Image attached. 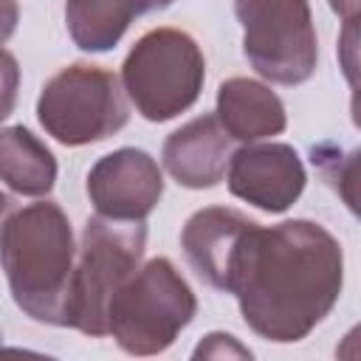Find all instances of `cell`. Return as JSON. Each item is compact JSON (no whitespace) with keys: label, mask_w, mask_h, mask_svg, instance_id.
<instances>
[{"label":"cell","mask_w":361,"mask_h":361,"mask_svg":"<svg viewBox=\"0 0 361 361\" xmlns=\"http://www.w3.org/2000/svg\"><path fill=\"white\" fill-rule=\"evenodd\" d=\"M231 138L214 113L197 116L166 135L161 161L175 183L186 189H212L226 178Z\"/></svg>","instance_id":"11"},{"label":"cell","mask_w":361,"mask_h":361,"mask_svg":"<svg viewBox=\"0 0 361 361\" xmlns=\"http://www.w3.org/2000/svg\"><path fill=\"white\" fill-rule=\"evenodd\" d=\"M341 288V243L324 226L293 217L245 231L226 293H234L243 322L259 338L296 344L330 316Z\"/></svg>","instance_id":"1"},{"label":"cell","mask_w":361,"mask_h":361,"mask_svg":"<svg viewBox=\"0 0 361 361\" xmlns=\"http://www.w3.org/2000/svg\"><path fill=\"white\" fill-rule=\"evenodd\" d=\"M197 299L172 259L152 257L138 265L107 302V336L127 355L166 353L192 324Z\"/></svg>","instance_id":"3"},{"label":"cell","mask_w":361,"mask_h":361,"mask_svg":"<svg viewBox=\"0 0 361 361\" xmlns=\"http://www.w3.org/2000/svg\"><path fill=\"white\" fill-rule=\"evenodd\" d=\"M206 59L192 34L180 28H152L135 39L121 65V87L135 113L164 124L186 113L203 90Z\"/></svg>","instance_id":"4"},{"label":"cell","mask_w":361,"mask_h":361,"mask_svg":"<svg viewBox=\"0 0 361 361\" xmlns=\"http://www.w3.org/2000/svg\"><path fill=\"white\" fill-rule=\"evenodd\" d=\"M17 90H20V65L17 56L6 48H0V121H6L17 107Z\"/></svg>","instance_id":"15"},{"label":"cell","mask_w":361,"mask_h":361,"mask_svg":"<svg viewBox=\"0 0 361 361\" xmlns=\"http://www.w3.org/2000/svg\"><path fill=\"white\" fill-rule=\"evenodd\" d=\"M330 8L344 20V23H355L358 20V0H327Z\"/></svg>","instance_id":"18"},{"label":"cell","mask_w":361,"mask_h":361,"mask_svg":"<svg viewBox=\"0 0 361 361\" xmlns=\"http://www.w3.org/2000/svg\"><path fill=\"white\" fill-rule=\"evenodd\" d=\"M144 248V220H107L96 214L85 223L68 290V327L90 338L107 336V302L141 265Z\"/></svg>","instance_id":"5"},{"label":"cell","mask_w":361,"mask_h":361,"mask_svg":"<svg viewBox=\"0 0 361 361\" xmlns=\"http://www.w3.org/2000/svg\"><path fill=\"white\" fill-rule=\"evenodd\" d=\"M87 197L107 220H147L164 197V172L149 152L121 147L90 166Z\"/></svg>","instance_id":"9"},{"label":"cell","mask_w":361,"mask_h":361,"mask_svg":"<svg viewBox=\"0 0 361 361\" xmlns=\"http://www.w3.org/2000/svg\"><path fill=\"white\" fill-rule=\"evenodd\" d=\"M0 344H3V336H0Z\"/></svg>","instance_id":"20"},{"label":"cell","mask_w":361,"mask_h":361,"mask_svg":"<svg viewBox=\"0 0 361 361\" xmlns=\"http://www.w3.org/2000/svg\"><path fill=\"white\" fill-rule=\"evenodd\" d=\"M20 23V6L17 0H0V45L11 39Z\"/></svg>","instance_id":"17"},{"label":"cell","mask_w":361,"mask_h":361,"mask_svg":"<svg viewBox=\"0 0 361 361\" xmlns=\"http://www.w3.org/2000/svg\"><path fill=\"white\" fill-rule=\"evenodd\" d=\"M6 206H8V197H6V195H3V192H0V214H3V212H6Z\"/></svg>","instance_id":"19"},{"label":"cell","mask_w":361,"mask_h":361,"mask_svg":"<svg viewBox=\"0 0 361 361\" xmlns=\"http://www.w3.org/2000/svg\"><path fill=\"white\" fill-rule=\"evenodd\" d=\"M214 116L220 127L228 133V138L243 144L274 138L288 127L282 99L268 85L245 76H231L217 87Z\"/></svg>","instance_id":"12"},{"label":"cell","mask_w":361,"mask_h":361,"mask_svg":"<svg viewBox=\"0 0 361 361\" xmlns=\"http://www.w3.org/2000/svg\"><path fill=\"white\" fill-rule=\"evenodd\" d=\"M226 183L234 197L257 206L259 212L282 214L302 197L307 172L290 144L254 141L228 155Z\"/></svg>","instance_id":"8"},{"label":"cell","mask_w":361,"mask_h":361,"mask_svg":"<svg viewBox=\"0 0 361 361\" xmlns=\"http://www.w3.org/2000/svg\"><path fill=\"white\" fill-rule=\"evenodd\" d=\"M73 262V231L59 203H28L0 223V268L14 305L28 319L68 327Z\"/></svg>","instance_id":"2"},{"label":"cell","mask_w":361,"mask_h":361,"mask_svg":"<svg viewBox=\"0 0 361 361\" xmlns=\"http://www.w3.org/2000/svg\"><path fill=\"white\" fill-rule=\"evenodd\" d=\"M248 65L274 85H302L319 68V37L307 0H234Z\"/></svg>","instance_id":"7"},{"label":"cell","mask_w":361,"mask_h":361,"mask_svg":"<svg viewBox=\"0 0 361 361\" xmlns=\"http://www.w3.org/2000/svg\"><path fill=\"white\" fill-rule=\"evenodd\" d=\"M37 118L62 147H87L116 135L127 124L130 107L113 71L73 62L42 85Z\"/></svg>","instance_id":"6"},{"label":"cell","mask_w":361,"mask_h":361,"mask_svg":"<svg viewBox=\"0 0 361 361\" xmlns=\"http://www.w3.org/2000/svg\"><path fill=\"white\" fill-rule=\"evenodd\" d=\"M251 226H257V220L231 206H206L186 220L180 231V248L192 271L209 288L223 293L228 290L234 251Z\"/></svg>","instance_id":"10"},{"label":"cell","mask_w":361,"mask_h":361,"mask_svg":"<svg viewBox=\"0 0 361 361\" xmlns=\"http://www.w3.org/2000/svg\"><path fill=\"white\" fill-rule=\"evenodd\" d=\"M172 3L175 0H68L65 23L79 51L104 54L118 45L135 17L161 11Z\"/></svg>","instance_id":"13"},{"label":"cell","mask_w":361,"mask_h":361,"mask_svg":"<svg viewBox=\"0 0 361 361\" xmlns=\"http://www.w3.org/2000/svg\"><path fill=\"white\" fill-rule=\"evenodd\" d=\"M254 353L248 347H243L234 336L228 333H209L195 350L192 358H251Z\"/></svg>","instance_id":"16"},{"label":"cell","mask_w":361,"mask_h":361,"mask_svg":"<svg viewBox=\"0 0 361 361\" xmlns=\"http://www.w3.org/2000/svg\"><path fill=\"white\" fill-rule=\"evenodd\" d=\"M0 180L25 197H45L56 183V158L28 127H0Z\"/></svg>","instance_id":"14"}]
</instances>
